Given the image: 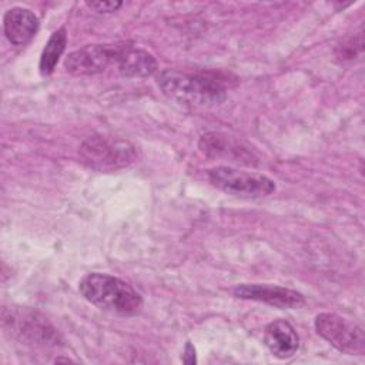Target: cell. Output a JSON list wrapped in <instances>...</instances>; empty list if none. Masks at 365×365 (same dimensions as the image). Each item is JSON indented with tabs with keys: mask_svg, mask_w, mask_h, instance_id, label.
<instances>
[{
	"mask_svg": "<svg viewBox=\"0 0 365 365\" xmlns=\"http://www.w3.org/2000/svg\"><path fill=\"white\" fill-rule=\"evenodd\" d=\"M157 84L168 98L185 106H217L227 97V78L214 71L163 70L157 76Z\"/></svg>",
	"mask_w": 365,
	"mask_h": 365,
	"instance_id": "cell-1",
	"label": "cell"
},
{
	"mask_svg": "<svg viewBox=\"0 0 365 365\" xmlns=\"http://www.w3.org/2000/svg\"><path fill=\"white\" fill-rule=\"evenodd\" d=\"M78 289L93 305L123 315L135 314L143 305L141 295L128 282L108 274H87L80 281Z\"/></svg>",
	"mask_w": 365,
	"mask_h": 365,
	"instance_id": "cell-2",
	"label": "cell"
},
{
	"mask_svg": "<svg viewBox=\"0 0 365 365\" xmlns=\"http://www.w3.org/2000/svg\"><path fill=\"white\" fill-rule=\"evenodd\" d=\"M80 158L93 170L114 171L130 165L137 158V153L125 140L94 135L81 144Z\"/></svg>",
	"mask_w": 365,
	"mask_h": 365,
	"instance_id": "cell-3",
	"label": "cell"
},
{
	"mask_svg": "<svg viewBox=\"0 0 365 365\" xmlns=\"http://www.w3.org/2000/svg\"><path fill=\"white\" fill-rule=\"evenodd\" d=\"M208 180L225 194L241 198H261L275 191V182L267 175L247 173L227 165L211 168L208 171Z\"/></svg>",
	"mask_w": 365,
	"mask_h": 365,
	"instance_id": "cell-4",
	"label": "cell"
},
{
	"mask_svg": "<svg viewBox=\"0 0 365 365\" xmlns=\"http://www.w3.org/2000/svg\"><path fill=\"white\" fill-rule=\"evenodd\" d=\"M317 334L338 351L348 355H362L365 351L364 329L336 314L322 312L315 318Z\"/></svg>",
	"mask_w": 365,
	"mask_h": 365,
	"instance_id": "cell-5",
	"label": "cell"
},
{
	"mask_svg": "<svg viewBox=\"0 0 365 365\" xmlns=\"http://www.w3.org/2000/svg\"><path fill=\"white\" fill-rule=\"evenodd\" d=\"M3 325L21 341L36 345H57L60 336L56 328L40 314L21 309V308H4Z\"/></svg>",
	"mask_w": 365,
	"mask_h": 365,
	"instance_id": "cell-6",
	"label": "cell"
},
{
	"mask_svg": "<svg viewBox=\"0 0 365 365\" xmlns=\"http://www.w3.org/2000/svg\"><path fill=\"white\" fill-rule=\"evenodd\" d=\"M120 46L90 44L71 51L64 60V68L73 76H93L115 64Z\"/></svg>",
	"mask_w": 365,
	"mask_h": 365,
	"instance_id": "cell-7",
	"label": "cell"
},
{
	"mask_svg": "<svg viewBox=\"0 0 365 365\" xmlns=\"http://www.w3.org/2000/svg\"><path fill=\"white\" fill-rule=\"evenodd\" d=\"M234 297L268 304L281 309H297L305 304L302 294L271 284H240L232 289Z\"/></svg>",
	"mask_w": 365,
	"mask_h": 365,
	"instance_id": "cell-8",
	"label": "cell"
},
{
	"mask_svg": "<svg viewBox=\"0 0 365 365\" xmlns=\"http://www.w3.org/2000/svg\"><path fill=\"white\" fill-rule=\"evenodd\" d=\"M200 150L210 158H230L242 164H255L254 154L240 141L221 133H207L201 135L198 143Z\"/></svg>",
	"mask_w": 365,
	"mask_h": 365,
	"instance_id": "cell-9",
	"label": "cell"
},
{
	"mask_svg": "<svg viewBox=\"0 0 365 365\" xmlns=\"http://www.w3.org/2000/svg\"><path fill=\"white\" fill-rule=\"evenodd\" d=\"M264 344L278 359H288L299 349V336L285 319H275L265 327Z\"/></svg>",
	"mask_w": 365,
	"mask_h": 365,
	"instance_id": "cell-10",
	"label": "cell"
},
{
	"mask_svg": "<svg viewBox=\"0 0 365 365\" xmlns=\"http://www.w3.org/2000/svg\"><path fill=\"white\" fill-rule=\"evenodd\" d=\"M3 29L7 40L13 46H24L36 34L38 29V19L29 9L13 7L4 14Z\"/></svg>",
	"mask_w": 365,
	"mask_h": 365,
	"instance_id": "cell-11",
	"label": "cell"
},
{
	"mask_svg": "<svg viewBox=\"0 0 365 365\" xmlns=\"http://www.w3.org/2000/svg\"><path fill=\"white\" fill-rule=\"evenodd\" d=\"M117 70L125 77H148L157 71L154 56L131 46H120L115 57Z\"/></svg>",
	"mask_w": 365,
	"mask_h": 365,
	"instance_id": "cell-12",
	"label": "cell"
},
{
	"mask_svg": "<svg viewBox=\"0 0 365 365\" xmlns=\"http://www.w3.org/2000/svg\"><path fill=\"white\" fill-rule=\"evenodd\" d=\"M66 44H67V34H66V29L60 27L57 29L48 38V41L46 43L41 56H40V73L43 76H48L53 73V70L57 66L58 58L61 57V54L66 50Z\"/></svg>",
	"mask_w": 365,
	"mask_h": 365,
	"instance_id": "cell-13",
	"label": "cell"
},
{
	"mask_svg": "<svg viewBox=\"0 0 365 365\" xmlns=\"http://www.w3.org/2000/svg\"><path fill=\"white\" fill-rule=\"evenodd\" d=\"M364 48V38H362V30L358 33H354L344 40H341L335 47V54L339 60H354L362 53Z\"/></svg>",
	"mask_w": 365,
	"mask_h": 365,
	"instance_id": "cell-14",
	"label": "cell"
},
{
	"mask_svg": "<svg viewBox=\"0 0 365 365\" xmlns=\"http://www.w3.org/2000/svg\"><path fill=\"white\" fill-rule=\"evenodd\" d=\"M86 4L97 13H113L123 6L121 1H86Z\"/></svg>",
	"mask_w": 365,
	"mask_h": 365,
	"instance_id": "cell-15",
	"label": "cell"
},
{
	"mask_svg": "<svg viewBox=\"0 0 365 365\" xmlns=\"http://www.w3.org/2000/svg\"><path fill=\"white\" fill-rule=\"evenodd\" d=\"M182 362H185V364H195V362H197L195 349H194V346H192L191 342H187V344H185L184 354H182Z\"/></svg>",
	"mask_w": 365,
	"mask_h": 365,
	"instance_id": "cell-16",
	"label": "cell"
}]
</instances>
